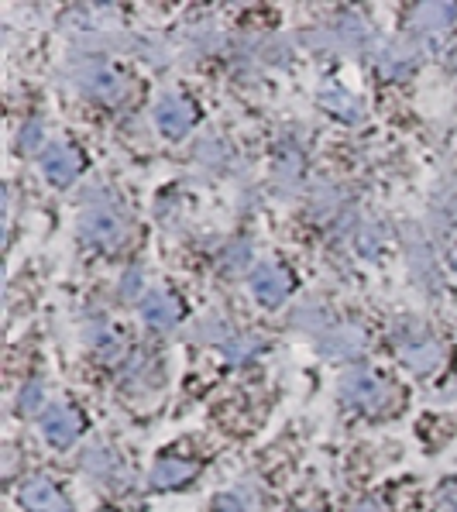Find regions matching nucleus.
<instances>
[{"label": "nucleus", "mask_w": 457, "mask_h": 512, "mask_svg": "<svg viewBox=\"0 0 457 512\" xmlns=\"http://www.w3.org/2000/svg\"><path fill=\"white\" fill-rule=\"evenodd\" d=\"M258 348H262V337H255L251 344H238V348H234V344H227V354H231V361H241L244 354L258 351Z\"/></svg>", "instance_id": "aec40b11"}, {"label": "nucleus", "mask_w": 457, "mask_h": 512, "mask_svg": "<svg viewBox=\"0 0 457 512\" xmlns=\"http://www.w3.org/2000/svg\"><path fill=\"white\" fill-rule=\"evenodd\" d=\"M83 464H86V471H93L97 478H110V471L117 468V464H114V454L104 451V447H93V451L83 458Z\"/></svg>", "instance_id": "2eb2a0df"}, {"label": "nucleus", "mask_w": 457, "mask_h": 512, "mask_svg": "<svg viewBox=\"0 0 457 512\" xmlns=\"http://www.w3.org/2000/svg\"><path fill=\"white\" fill-rule=\"evenodd\" d=\"M76 83H80V90L104 100V104H121L124 93H128L124 76L117 69L104 66V62H83V66H76Z\"/></svg>", "instance_id": "7ed1b4c3"}, {"label": "nucleus", "mask_w": 457, "mask_h": 512, "mask_svg": "<svg viewBox=\"0 0 457 512\" xmlns=\"http://www.w3.org/2000/svg\"><path fill=\"white\" fill-rule=\"evenodd\" d=\"M396 348H399V358H403L406 365L420 375L433 372V368L444 361V348H440V341H433V337L423 334V330H416V334H399Z\"/></svg>", "instance_id": "20e7f679"}, {"label": "nucleus", "mask_w": 457, "mask_h": 512, "mask_svg": "<svg viewBox=\"0 0 457 512\" xmlns=\"http://www.w3.org/2000/svg\"><path fill=\"white\" fill-rule=\"evenodd\" d=\"M320 351L327 354V358H354V354L365 351V334H361V327H354V324H337L327 337H323Z\"/></svg>", "instance_id": "9d476101"}, {"label": "nucleus", "mask_w": 457, "mask_h": 512, "mask_svg": "<svg viewBox=\"0 0 457 512\" xmlns=\"http://www.w3.org/2000/svg\"><path fill=\"white\" fill-rule=\"evenodd\" d=\"M80 430H83V416L76 413L73 406L55 403V406L45 409L42 433H45V440H49L52 447H69L76 437H80Z\"/></svg>", "instance_id": "423d86ee"}, {"label": "nucleus", "mask_w": 457, "mask_h": 512, "mask_svg": "<svg viewBox=\"0 0 457 512\" xmlns=\"http://www.w3.org/2000/svg\"><path fill=\"white\" fill-rule=\"evenodd\" d=\"M341 396L348 406L368 409V413H378V409H385L392 403L389 382H382V378L372 375L368 368H351V372L341 378Z\"/></svg>", "instance_id": "f03ea898"}, {"label": "nucleus", "mask_w": 457, "mask_h": 512, "mask_svg": "<svg viewBox=\"0 0 457 512\" xmlns=\"http://www.w3.org/2000/svg\"><path fill=\"white\" fill-rule=\"evenodd\" d=\"M351 512H382V506H378V502H361V506H354Z\"/></svg>", "instance_id": "412c9836"}, {"label": "nucleus", "mask_w": 457, "mask_h": 512, "mask_svg": "<svg viewBox=\"0 0 457 512\" xmlns=\"http://www.w3.org/2000/svg\"><path fill=\"white\" fill-rule=\"evenodd\" d=\"M457 18V4H420L413 7V25L423 31H440Z\"/></svg>", "instance_id": "4468645a"}, {"label": "nucleus", "mask_w": 457, "mask_h": 512, "mask_svg": "<svg viewBox=\"0 0 457 512\" xmlns=\"http://www.w3.org/2000/svg\"><path fill=\"white\" fill-rule=\"evenodd\" d=\"M155 124H159V131L165 138L179 141L189 135V128L196 124V107L189 104L186 97H179V93H169V97L159 100V107H155Z\"/></svg>", "instance_id": "39448f33"}, {"label": "nucleus", "mask_w": 457, "mask_h": 512, "mask_svg": "<svg viewBox=\"0 0 457 512\" xmlns=\"http://www.w3.org/2000/svg\"><path fill=\"white\" fill-rule=\"evenodd\" d=\"M214 512H248V506H241L238 495H217Z\"/></svg>", "instance_id": "a211bd4d"}, {"label": "nucleus", "mask_w": 457, "mask_h": 512, "mask_svg": "<svg viewBox=\"0 0 457 512\" xmlns=\"http://www.w3.org/2000/svg\"><path fill=\"white\" fill-rule=\"evenodd\" d=\"M124 231H128V224H124L121 210L114 203H90L80 214V238L86 244L114 248V244H121Z\"/></svg>", "instance_id": "f257e3e1"}, {"label": "nucleus", "mask_w": 457, "mask_h": 512, "mask_svg": "<svg viewBox=\"0 0 457 512\" xmlns=\"http://www.w3.org/2000/svg\"><path fill=\"white\" fill-rule=\"evenodd\" d=\"M248 282H251V293L258 296V303H265V306H279L282 299L289 296V289H293L289 272L275 262H262L255 272H251Z\"/></svg>", "instance_id": "0eeeda50"}, {"label": "nucleus", "mask_w": 457, "mask_h": 512, "mask_svg": "<svg viewBox=\"0 0 457 512\" xmlns=\"http://www.w3.org/2000/svg\"><path fill=\"white\" fill-rule=\"evenodd\" d=\"M141 317L155 330H169V327H176V320H179V303L165 293V289H155V293H148L141 299Z\"/></svg>", "instance_id": "9b49d317"}, {"label": "nucleus", "mask_w": 457, "mask_h": 512, "mask_svg": "<svg viewBox=\"0 0 457 512\" xmlns=\"http://www.w3.org/2000/svg\"><path fill=\"white\" fill-rule=\"evenodd\" d=\"M42 169H45V176H49V183L69 186L83 169L80 152H76L73 145H62V141H59V145H49V148H45V155H42Z\"/></svg>", "instance_id": "6e6552de"}, {"label": "nucleus", "mask_w": 457, "mask_h": 512, "mask_svg": "<svg viewBox=\"0 0 457 512\" xmlns=\"http://www.w3.org/2000/svg\"><path fill=\"white\" fill-rule=\"evenodd\" d=\"M42 406V382H28L21 389V413H35Z\"/></svg>", "instance_id": "dca6fc26"}, {"label": "nucleus", "mask_w": 457, "mask_h": 512, "mask_svg": "<svg viewBox=\"0 0 457 512\" xmlns=\"http://www.w3.org/2000/svg\"><path fill=\"white\" fill-rule=\"evenodd\" d=\"M317 100H320V107L327 110V114H334L337 121H344V124H358L361 121V104L354 100V93H348L344 86H323V90L317 93Z\"/></svg>", "instance_id": "f8f14e48"}, {"label": "nucleus", "mask_w": 457, "mask_h": 512, "mask_svg": "<svg viewBox=\"0 0 457 512\" xmlns=\"http://www.w3.org/2000/svg\"><path fill=\"white\" fill-rule=\"evenodd\" d=\"M38 145H42V128H38V124H28V128L21 131V148L28 152V148H38Z\"/></svg>", "instance_id": "6ab92c4d"}, {"label": "nucleus", "mask_w": 457, "mask_h": 512, "mask_svg": "<svg viewBox=\"0 0 457 512\" xmlns=\"http://www.w3.org/2000/svg\"><path fill=\"white\" fill-rule=\"evenodd\" d=\"M437 502H440V509H444V512H457V482L440 488Z\"/></svg>", "instance_id": "f3484780"}, {"label": "nucleus", "mask_w": 457, "mask_h": 512, "mask_svg": "<svg viewBox=\"0 0 457 512\" xmlns=\"http://www.w3.org/2000/svg\"><path fill=\"white\" fill-rule=\"evenodd\" d=\"M196 475V464L179 461V458H162L152 468V485L155 488H179Z\"/></svg>", "instance_id": "ddd939ff"}, {"label": "nucleus", "mask_w": 457, "mask_h": 512, "mask_svg": "<svg viewBox=\"0 0 457 512\" xmlns=\"http://www.w3.org/2000/svg\"><path fill=\"white\" fill-rule=\"evenodd\" d=\"M21 506H25V512H73L66 495H62L49 478H28V482L21 485Z\"/></svg>", "instance_id": "1a4fd4ad"}]
</instances>
